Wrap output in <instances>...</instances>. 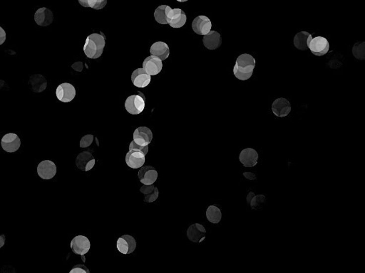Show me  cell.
I'll return each instance as SVG.
<instances>
[{
  "mask_svg": "<svg viewBox=\"0 0 365 273\" xmlns=\"http://www.w3.org/2000/svg\"><path fill=\"white\" fill-rule=\"evenodd\" d=\"M272 111L279 118L288 116L291 111V102L285 97H279L272 104Z\"/></svg>",
  "mask_w": 365,
  "mask_h": 273,
  "instance_id": "obj_13",
  "label": "cell"
},
{
  "mask_svg": "<svg viewBox=\"0 0 365 273\" xmlns=\"http://www.w3.org/2000/svg\"><path fill=\"white\" fill-rule=\"evenodd\" d=\"M179 2H185V1H188V0H177Z\"/></svg>",
  "mask_w": 365,
  "mask_h": 273,
  "instance_id": "obj_41",
  "label": "cell"
},
{
  "mask_svg": "<svg viewBox=\"0 0 365 273\" xmlns=\"http://www.w3.org/2000/svg\"><path fill=\"white\" fill-rule=\"evenodd\" d=\"M258 153L252 148H246L241 151L239 155L240 162L245 167H253L257 165Z\"/></svg>",
  "mask_w": 365,
  "mask_h": 273,
  "instance_id": "obj_18",
  "label": "cell"
},
{
  "mask_svg": "<svg viewBox=\"0 0 365 273\" xmlns=\"http://www.w3.org/2000/svg\"><path fill=\"white\" fill-rule=\"evenodd\" d=\"M70 273H89L90 271L84 265L79 264L74 266L70 271Z\"/></svg>",
  "mask_w": 365,
  "mask_h": 273,
  "instance_id": "obj_33",
  "label": "cell"
},
{
  "mask_svg": "<svg viewBox=\"0 0 365 273\" xmlns=\"http://www.w3.org/2000/svg\"><path fill=\"white\" fill-rule=\"evenodd\" d=\"M150 53L151 56L158 57L161 61H164L170 55V48L167 44L163 42H157L151 46Z\"/></svg>",
  "mask_w": 365,
  "mask_h": 273,
  "instance_id": "obj_23",
  "label": "cell"
},
{
  "mask_svg": "<svg viewBox=\"0 0 365 273\" xmlns=\"http://www.w3.org/2000/svg\"><path fill=\"white\" fill-rule=\"evenodd\" d=\"M152 139V131L147 127H139L133 133V141L138 145H148Z\"/></svg>",
  "mask_w": 365,
  "mask_h": 273,
  "instance_id": "obj_14",
  "label": "cell"
},
{
  "mask_svg": "<svg viewBox=\"0 0 365 273\" xmlns=\"http://www.w3.org/2000/svg\"><path fill=\"white\" fill-rule=\"evenodd\" d=\"M353 54L356 59L365 60V42H357L353 47Z\"/></svg>",
  "mask_w": 365,
  "mask_h": 273,
  "instance_id": "obj_29",
  "label": "cell"
},
{
  "mask_svg": "<svg viewBox=\"0 0 365 273\" xmlns=\"http://www.w3.org/2000/svg\"><path fill=\"white\" fill-rule=\"evenodd\" d=\"M151 77L143 68H137L131 75V81L137 88H145L149 85Z\"/></svg>",
  "mask_w": 365,
  "mask_h": 273,
  "instance_id": "obj_22",
  "label": "cell"
},
{
  "mask_svg": "<svg viewBox=\"0 0 365 273\" xmlns=\"http://www.w3.org/2000/svg\"><path fill=\"white\" fill-rule=\"evenodd\" d=\"M5 243V236L3 234L0 235V248H2Z\"/></svg>",
  "mask_w": 365,
  "mask_h": 273,
  "instance_id": "obj_38",
  "label": "cell"
},
{
  "mask_svg": "<svg viewBox=\"0 0 365 273\" xmlns=\"http://www.w3.org/2000/svg\"><path fill=\"white\" fill-rule=\"evenodd\" d=\"M185 13L181 9H171L167 14L168 24L172 28H182L186 23Z\"/></svg>",
  "mask_w": 365,
  "mask_h": 273,
  "instance_id": "obj_5",
  "label": "cell"
},
{
  "mask_svg": "<svg viewBox=\"0 0 365 273\" xmlns=\"http://www.w3.org/2000/svg\"><path fill=\"white\" fill-rule=\"evenodd\" d=\"M95 159L91 152H81L76 158V165L79 170L88 172L92 170L93 167L95 165Z\"/></svg>",
  "mask_w": 365,
  "mask_h": 273,
  "instance_id": "obj_17",
  "label": "cell"
},
{
  "mask_svg": "<svg viewBox=\"0 0 365 273\" xmlns=\"http://www.w3.org/2000/svg\"><path fill=\"white\" fill-rule=\"evenodd\" d=\"M28 85L33 92H42L47 88V81L42 75L35 74L29 78Z\"/></svg>",
  "mask_w": 365,
  "mask_h": 273,
  "instance_id": "obj_24",
  "label": "cell"
},
{
  "mask_svg": "<svg viewBox=\"0 0 365 273\" xmlns=\"http://www.w3.org/2000/svg\"><path fill=\"white\" fill-rule=\"evenodd\" d=\"M106 46V37L103 32L88 36L84 46V52L91 59H97L102 56Z\"/></svg>",
  "mask_w": 365,
  "mask_h": 273,
  "instance_id": "obj_2",
  "label": "cell"
},
{
  "mask_svg": "<svg viewBox=\"0 0 365 273\" xmlns=\"http://www.w3.org/2000/svg\"><path fill=\"white\" fill-rule=\"evenodd\" d=\"M243 176L249 180H256V176H255V174L252 173V172H244Z\"/></svg>",
  "mask_w": 365,
  "mask_h": 273,
  "instance_id": "obj_37",
  "label": "cell"
},
{
  "mask_svg": "<svg viewBox=\"0 0 365 273\" xmlns=\"http://www.w3.org/2000/svg\"><path fill=\"white\" fill-rule=\"evenodd\" d=\"M57 166L51 160H44L37 167V174L43 180H51L57 174Z\"/></svg>",
  "mask_w": 365,
  "mask_h": 273,
  "instance_id": "obj_15",
  "label": "cell"
},
{
  "mask_svg": "<svg viewBox=\"0 0 365 273\" xmlns=\"http://www.w3.org/2000/svg\"><path fill=\"white\" fill-rule=\"evenodd\" d=\"M211 21L206 16H198L192 22V29L198 35H205L211 32Z\"/></svg>",
  "mask_w": 365,
  "mask_h": 273,
  "instance_id": "obj_10",
  "label": "cell"
},
{
  "mask_svg": "<svg viewBox=\"0 0 365 273\" xmlns=\"http://www.w3.org/2000/svg\"><path fill=\"white\" fill-rule=\"evenodd\" d=\"M308 48L314 56H322L328 53L330 44L325 37H316L309 41Z\"/></svg>",
  "mask_w": 365,
  "mask_h": 273,
  "instance_id": "obj_4",
  "label": "cell"
},
{
  "mask_svg": "<svg viewBox=\"0 0 365 273\" xmlns=\"http://www.w3.org/2000/svg\"><path fill=\"white\" fill-rule=\"evenodd\" d=\"M140 191L144 195V201L146 203H152L159 198V188L154 184L145 185L141 186Z\"/></svg>",
  "mask_w": 365,
  "mask_h": 273,
  "instance_id": "obj_26",
  "label": "cell"
},
{
  "mask_svg": "<svg viewBox=\"0 0 365 273\" xmlns=\"http://www.w3.org/2000/svg\"><path fill=\"white\" fill-rule=\"evenodd\" d=\"M94 136L93 135H86L83 136L80 141L79 146L81 148L89 147L94 142Z\"/></svg>",
  "mask_w": 365,
  "mask_h": 273,
  "instance_id": "obj_32",
  "label": "cell"
},
{
  "mask_svg": "<svg viewBox=\"0 0 365 273\" xmlns=\"http://www.w3.org/2000/svg\"><path fill=\"white\" fill-rule=\"evenodd\" d=\"M255 66V60L252 55L243 53L236 60L234 68V76L241 81H246L251 78Z\"/></svg>",
  "mask_w": 365,
  "mask_h": 273,
  "instance_id": "obj_1",
  "label": "cell"
},
{
  "mask_svg": "<svg viewBox=\"0 0 365 273\" xmlns=\"http://www.w3.org/2000/svg\"><path fill=\"white\" fill-rule=\"evenodd\" d=\"M171 8L168 5H161L154 11V18L160 24H168L167 14Z\"/></svg>",
  "mask_w": 365,
  "mask_h": 273,
  "instance_id": "obj_28",
  "label": "cell"
},
{
  "mask_svg": "<svg viewBox=\"0 0 365 273\" xmlns=\"http://www.w3.org/2000/svg\"><path fill=\"white\" fill-rule=\"evenodd\" d=\"M91 243L89 238L84 235H77L71 242V248L73 253L79 256H84L90 250Z\"/></svg>",
  "mask_w": 365,
  "mask_h": 273,
  "instance_id": "obj_6",
  "label": "cell"
},
{
  "mask_svg": "<svg viewBox=\"0 0 365 273\" xmlns=\"http://www.w3.org/2000/svg\"><path fill=\"white\" fill-rule=\"evenodd\" d=\"M312 34L307 32H301L295 36L293 43L295 47L301 51H306L308 49V44L312 40Z\"/></svg>",
  "mask_w": 365,
  "mask_h": 273,
  "instance_id": "obj_25",
  "label": "cell"
},
{
  "mask_svg": "<svg viewBox=\"0 0 365 273\" xmlns=\"http://www.w3.org/2000/svg\"><path fill=\"white\" fill-rule=\"evenodd\" d=\"M6 32L0 27V45H3L6 40Z\"/></svg>",
  "mask_w": 365,
  "mask_h": 273,
  "instance_id": "obj_36",
  "label": "cell"
},
{
  "mask_svg": "<svg viewBox=\"0 0 365 273\" xmlns=\"http://www.w3.org/2000/svg\"><path fill=\"white\" fill-rule=\"evenodd\" d=\"M78 1L84 7H89V5H88V0H78Z\"/></svg>",
  "mask_w": 365,
  "mask_h": 273,
  "instance_id": "obj_39",
  "label": "cell"
},
{
  "mask_svg": "<svg viewBox=\"0 0 365 273\" xmlns=\"http://www.w3.org/2000/svg\"><path fill=\"white\" fill-rule=\"evenodd\" d=\"M56 95L60 101L69 102L76 96V89L71 84L63 83L57 87Z\"/></svg>",
  "mask_w": 365,
  "mask_h": 273,
  "instance_id": "obj_8",
  "label": "cell"
},
{
  "mask_svg": "<svg viewBox=\"0 0 365 273\" xmlns=\"http://www.w3.org/2000/svg\"><path fill=\"white\" fill-rule=\"evenodd\" d=\"M144 95L142 93L138 95H132L127 97L125 102V108L126 111L131 115H138L142 113L145 108Z\"/></svg>",
  "mask_w": 365,
  "mask_h": 273,
  "instance_id": "obj_3",
  "label": "cell"
},
{
  "mask_svg": "<svg viewBox=\"0 0 365 273\" xmlns=\"http://www.w3.org/2000/svg\"><path fill=\"white\" fill-rule=\"evenodd\" d=\"M254 195H255V193H254V192H252V191H251V192L248 193V195H247V204H249V202H250L251 199H252V196H253Z\"/></svg>",
  "mask_w": 365,
  "mask_h": 273,
  "instance_id": "obj_40",
  "label": "cell"
},
{
  "mask_svg": "<svg viewBox=\"0 0 365 273\" xmlns=\"http://www.w3.org/2000/svg\"><path fill=\"white\" fill-rule=\"evenodd\" d=\"M129 149H138V150H141V152H143V154H145V155H146V154H148V145L146 146H140L138 145V144H136L135 143L134 141H132L131 142V144H130L129 145Z\"/></svg>",
  "mask_w": 365,
  "mask_h": 273,
  "instance_id": "obj_34",
  "label": "cell"
},
{
  "mask_svg": "<svg viewBox=\"0 0 365 273\" xmlns=\"http://www.w3.org/2000/svg\"><path fill=\"white\" fill-rule=\"evenodd\" d=\"M146 155L138 149H129L125 155V162L132 169H139L144 165Z\"/></svg>",
  "mask_w": 365,
  "mask_h": 273,
  "instance_id": "obj_7",
  "label": "cell"
},
{
  "mask_svg": "<svg viewBox=\"0 0 365 273\" xmlns=\"http://www.w3.org/2000/svg\"><path fill=\"white\" fill-rule=\"evenodd\" d=\"M206 218L212 224H218L222 219L221 209L215 205H211L207 209Z\"/></svg>",
  "mask_w": 365,
  "mask_h": 273,
  "instance_id": "obj_27",
  "label": "cell"
},
{
  "mask_svg": "<svg viewBox=\"0 0 365 273\" xmlns=\"http://www.w3.org/2000/svg\"><path fill=\"white\" fill-rule=\"evenodd\" d=\"M163 68V61L154 56L147 57L143 61V69L150 76H156Z\"/></svg>",
  "mask_w": 365,
  "mask_h": 273,
  "instance_id": "obj_16",
  "label": "cell"
},
{
  "mask_svg": "<svg viewBox=\"0 0 365 273\" xmlns=\"http://www.w3.org/2000/svg\"><path fill=\"white\" fill-rule=\"evenodd\" d=\"M107 4V0H88L89 7L100 10L105 7Z\"/></svg>",
  "mask_w": 365,
  "mask_h": 273,
  "instance_id": "obj_31",
  "label": "cell"
},
{
  "mask_svg": "<svg viewBox=\"0 0 365 273\" xmlns=\"http://www.w3.org/2000/svg\"><path fill=\"white\" fill-rule=\"evenodd\" d=\"M34 21L40 27H47L53 22V12L48 8H40L34 14Z\"/></svg>",
  "mask_w": 365,
  "mask_h": 273,
  "instance_id": "obj_20",
  "label": "cell"
},
{
  "mask_svg": "<svg viewBox=\"0 0 365 273\" xmlns=\"http://www.w3.org/2000/svg\"><path fill=\"white\" fill-rule=\"evenodd\" d=\"M138 177L143 184H154L158 179V172L152 166H143L138 172Z\"/></svg>",
  "mask_w": 365,
  "mask_h": 273,
  "instance_id": "obj_12",
  "label": "cell"
},
{
  "mask_svg": "<svg viewBox=\"0 0 365 273\" xmlns=\"http://www.w3.org/2000/svg\"><path fill=\"white\" fill-rule=\"evenodd\" d=\"M1 145L5 152L13 153L17 152L20 147L21 140L17 135L8 133L1 139Z\"/></svg>",
  "mask_w": 365,
  "mask_h": 273,
  "instance_id": "obj_11",
  "label": "cell"
},
{
  "mask_svg": "<svg viewBox=\"0 0 365 273\" xmlns=\"http://www.w3.org/2000/svg\"><path fill=\"white\" fill-rule=\"evenodd\" d=\"M71 68L74 70V71H78V72H81L83 68H84V64L81 61L79 62L74 63V64L71 66Z\"/></svg>",
  "mask_w": 365,
  "mask_h": 273,
  "instance_id": "obj_35",
  "label": "cell"
},
{
  "mask_svg": "<svg viewBox=\"0 0 365 273\" xmlns=\"http://www.w3.org/2000/svg\"><path fill=\"white\" fill-rule=\"evenodd\" d=\"M203 45L209 50H216L222 45V37L219 32L211 31L203 36Z\"/></svg>",
  "mask_w": 365,
  "mask_h": 273,
  "instance_id": "obj_21",
  "label": "cell"
},
{
  "mask_svg": "<svg viewBox=\"0 0 365 273\" xmlns=\"http://www.w3.org/2000/svg\"><path fill=\"white\" fill-rule=\"evenodd\" d=\"M117 247L122 254H131L136 250V241L131 235H123L117 240Z\"/></svg>",
  "mask_w": 365,
  "mask_h": 273,
  "instance_id": "obj_9",
  "label": "cell"
},
{
  "mask_svg": "<svg viewBox=\"0 0 365 273\" xmlns=\"http://www.w3.org/2000/svg\"><path fill=\"white\" fill-rule=\"evenodd\" d=\"M265 201H266V198L265 195L255 194L252 196L248 204L250 205L251 209L257 210V209H261L263 205L265 204Z\"/></svg>",
  "mask_w": 365,
  "mask_h": 273,
  "instance_id": "obj_30",
  "label": "cell"
},
{
  "mask_svg": "<svg viewBox=\"0 0 365 273\" xmlns=\"http://www.w3.org/2000/svg\"><path fill=\"white\" fill-rule=\"evenodd\" d=\"M186 235L188 240L193 243H200L205 238L206 230L201 224H194L188 227Z\"/></svg>",
  "mask_w": 365,
  "mask_h": 273,
  "instance_id": "obj_19",
  "label": "cell"
}]
</instances>
